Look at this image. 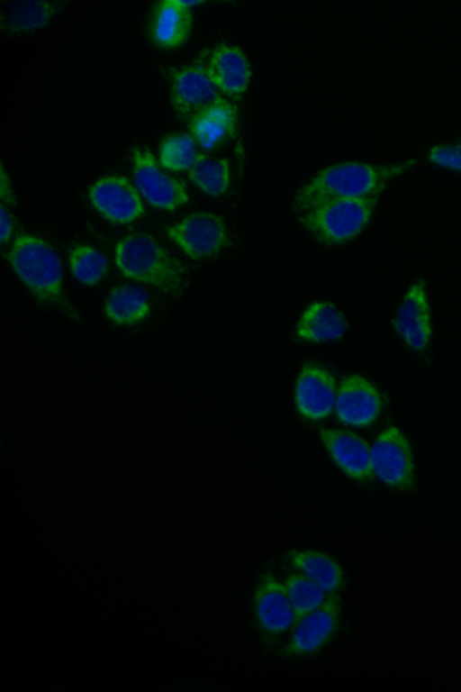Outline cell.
Instances as JSON below:
<instances>
[{
    "instance_id": "6da1fadb",
    "label": "cell",
    "mask_w": 461,
    "mask_h": 692,
    "mask_svg": "<svg viewBox=\"0 0 461 692\" xmlns=\"http://www.w3.org/2000/svg\"><path fill=\"white\" fill-rule=\"evenodd\" d=\"M415 159L390 165L343 162L321 171L296 194L294 211L300 214L339 200L380 195L387 181L406 171Z\"/></svg>"
},
{
    "instance_id": "7a4b0ae2",
    "label": "cell",
    "mask_w": 461,
    "mask_h": 692,
    "mask_svg": "<svg viewBox=\"0 0 461 692\" xmlns=\"http://www.w3.org/2000/svg\"><path fill=\"white\" fill-rule=\"evenodd\" d=\"M115 262L124 276L151 284L171 296L185 287L186 269L149 234H131L115 248Z\"/></svg>"
},
{
    "instance_id": "3957f363",
    "label": "cell",
    "mask_w": 461,
    "mask_h": 692,
    "mask_svg": "<svg viewBox=\"0 0 461 692\" xmlns=\"http://www.w3.org/2000/svg\"><path fill=\"white\" fill-rule=\"evenodd\" d=\"M9 260L40 300L59 305L72 318L78 317L63 293L60 258L50 244L34 236L20 235L14 241Z\"/></svg>"
},
{
    "instance_id": "277c9868",
    "label": "cell",
    "mask_w": 461,
    "mask_h": 692,
    "mask_svg": "<svg viewBox=\"0 0 461 692\" xmlns=\"http://www.w3.org/2000/svg\"><path fill=\"white\" fill-rule=\"evenodd\" d=\"M378 196L336 200L298 214V220L318 241L341 244L365 228Z\"/></svg>"
},
{
    "instance_id": "5b68a950",
    "label": "cell",
    "mask_w": 461,
    "mask_h": 692,
    "mask_svg": "<svg viewBox=\"0 0 461 692\" xmlns=\"http://www.w3.org/2000/svg\"><path fill=\"white\" fill-rule=\"evenodd\" d=\"M340 610L339 594L328 595L321 606L295 622L289 640L278 650V653L285 657H296L320 650L338 630Z\"/></svg>"
},
{
    "instance_id": "8992f818",
    "label": "cell",
    "mask_w": 461,
    "mask_h": 692,
    "mask_svg": "<svg viewBox=\"0 0 461 692\" xmlns=\"http://www.w3.org/2000/svg\"><path fill=\"white\" fill-rule=\"evenodd\" d=\"M133 179L140 194L158 208L174 211L188 202L183 181L167 175L158 165L155 156L147 150H133Z\"/></svg>"
},
{
    "instance_id": "52a82bcc",
    "label": "cell",
    "mask_w": 461,
    "mask_h": 692,
    "mask_svg": "<svg viewBox=\"0 0 461 692\" xmlns=\"http://www.w3.org/2000/svg\"><path fill=\"white\" fill-rule=\"evenodd\" d=\"M371 464L375 474L385 484L407 487L413 480V460L410 445L394 426L383 432L370 447Z\"/></svg>"
},
{
    "instance_id": "ba28073f",
    "label": "cell",
    "mask_w": 461,
    "mask_h": 692,
    "mask_svg": "<svg viewBox=\"0 0 461 692\" xmlns=\"http://www.w3.org/2000/svg\"><path fill=\"white\" fill-rule=\"evenodd\" d=\"M258 624L267 641H272L293 627L297 621L284 584L271 573H263L254 593Z\"/></svg>"
},
{
    "instance_id": "9c48e42d",
    "label": "cell",
    "mask_w": 461,
    "mask_h": 692,
    "mask_svg": "<svg viewBox=\"0 0 461 692\" xmlns=\"http://www.w3.org/2000/svg\"><path fill=\"white\" fill-rule=\"evenodd\" d=\"M172 102L177 114L187 121L203 110L229 103L207 76L202 61L174 74Z\"/></svg>"
},
{
    "instance_id": "30bf717a",
    "label": "cell",
    "mask_w": 461,
    "mask_h": 692,
    "mask_svg": "<svg viewBox=\"0 0 461 692\" xmlns=\"http://www.w3.org/2000/svg\"><path fill=\"white\" fill-rule=\"evenodd\" d=\"M334 407L341 422L354 426H366L372 423L380 414L382 399L370 382L358 375H350L341 380Z\"/></svg>"
},
{
    "instance_id": "8fae6325",
    "label": "cell",
    "mask_w": 461,
    "mask_h": 692,
    "mask_svg": "<svg viewBox=\"0 0 461 692\" xmlns=\"http://www.w3.org/2000/svg\"><path fill=\"white\" fill-rule=\"evenodd\" d=\"M89 196L95 207L113 223H126L144 214L140 197L126 178H101L92 186Z\"/></svg>"
},
{
    "instance_id": "7c38bea8",
    "label": "cell",
    "mask_w": 461,
    "mask_h": 692,
    "mask_svg": "<svg viewBox=\"0 0 461 692\" xmlns=\"http://www.w3.org/2000/svg\"><path fill=\"white\" fill-rule=\"evenodd\" d=\"M167 233L193 259L215 254L226 239L221 220L209 214L189 215L170 227Z\"/></svg>"
},
{
    "instance_id": "4fadbf2b",
    "label": "cell",
    "mask_w": 461,
    "mask_h": 692,
    "mask_svg": "<svg viewBox=\"0 0 461 692\" xmlns=\"http://www.w3.org/2000/svg\"><path fill=\"white\" fill-rule=\"evenodd\" d=\"M336 395L335 378L328 370L313 364L303 368L295 385V404L302 414L310 419L328 416Z\"/></svg>"
},
{
    "instance_id": "5bb4252c",
    "label": "cell",
    "mask_w": 461,
    "mask_h": 692,
    "mask_svg": "<svg viewBox=\"0 0 461 692\" xmlns=\"http://www.w3.org/2000/svg\"><path fill=\"white\" fill-rule=\"evenodd\" d=\"M395 330L409 346L421 351L431 336L429 308L422 281L414 283L406 293L393 321Z\"/></svg>"
},
{
    "instance_id": "9a60e30c",
    "label": "cell",
    "mask_w": 461,
    "mask_h": 692,
    "mask_svg": "<svg viewBox=\"0 0 461 692\" xmlns=\"http://www.w3.org/2000/svg\"><path fill=\"white\" fill-rule=\"evenodd\" d=\"M320 435L334 461L348 476L365 481L373 478L370 447L365 440L343 430L321 429Z\"/></svg>"
},
{
    "instance_id": "2e32d148",
    "label": "cell",
    "mask_w": 461,
    "mask_h": 692,
    "mask_svg": "<svg viewBox=\"0 0 461 692\" xmlns=\"http://www.w3.org/2000/svg\"><path fill=\"white\" fill-rule=\"evenodd\" d=\"M237 107L231 103L203 110L187 121L188 130L202 148L215 150L232 138L237 130Z\"/></svg>"
},
{
    "instance_id": "e0dca14e",
    "label": "cell",
    "mask_w": 461,
    "mask_h": 692,
    "mask_svg": "<svg viewBox=\"0 0 461 692\" xmlns=\"http://www.w3.org/2000/svg\"><path fill=\"white\" fill-rule=\"evenodd\" d=\"M192 14L183 1H159L153 11L149 35L154 44L162 49L176 48L187 39Z\"/></svg>"
},
{
    "instance_id": "ac0fdd59",
    "label": "cell",
    "mask_w": 461,
    "mask_h": 692,
    "mask_svg": "<svg viewBox=\"0 0 461 692\" xmlns=\"http://www.w3.org/2000/svg\"><path fill=\"white\" fill-rule=\"evenodd\" d=\"M205 71L214 85L227 95L245 91L250 77L249 65L242 50L225 44L212 50Z\"/></svg>"
},
{
    "instance_id": "d6986e66",
    "label": "cell",
    "mask_w": 461,
    "mask_h": 692,
    "mask_svg": "<svg viewBox=\"0 0 461 692\" xmlns=\"http://www.w3.org/2000/svg\"><path fill=\"white\" fill-rule=\"evenodd\" d=\"M286 560L328 595L337 593L342 587L344 576L337 560L318 551H291Z\"/></svg>"
},
{
    "instance_id": "ffe728a7",
    "label": "cell",
    "mask_w": 461,
    "mask_h": 692,
    "mask_svg": "<svg viewBox=\"0 0 461 692\" xmlns=\"http://www.w3.org/2000/svg\"><path fill=\"white\" fill-rule=\"evenodd\" d=\"M63 5L60 3L37 0L1 2L0 23L7 32H19L41 27Z\"/></svg>"
},
{
    "instance_id": "44dd1931",
    "label": "cell",
    "mask_w": 461,
    "mask_h": 692,
    "mask_svg": "<svg viewBox=\"0 0 461 692\" xmlns=\"http://www.w3.org/2000/svg\"><path fill=\"white\" fill-rule=\"evenodd\" d=\"M344 315L330 303H314L302 315L297 334L311 341H327L341 338L347 330Z\"/></svg>"
},
{
    "instance_id": "7402d4cb",
    "label": "cell",
    "mask_w": 461,
    "mask_h": 692,
    "mask_svg": "<svg viewBox=\"0 0 461 692\" xmlns=\"http://www.w3.org/2000/svg\"><path fill=\"white\" fill-rule=\"evenodd\" d=\"M147 292L140 287L124 285L113 289L105 304V314L117 324H132L149 313Z\"/></svg>"
},
{
    "instance_id": "603a6c76",
    "label": "cell",
    "mask_w": 461,
    "mask_h": 692,
    "mask_svg": "<svg viewBox=\"0 0 461 692\" xmlns=\"http://www.w3.org/2000/svg\"><path fill=\"white\" fill-rule=\"evenodd\" d=\"M188 175L191 180L205 193L219 196L223 194L229 186V162L227 159L198 153L194 164L188 170Z\"/></svg>"
},
{
    "instance_id": "cb8c5ba5",
    "label": "cell",
    "mask_w": 461,
    "mask_h": 692,
    "mask_svg": "<svg viewBox=\"0 0 461 692\" xmlns=\"http://www.w3.org/2000/svg\"><path fill=\"white\" fill-rule=\"evenodd\" d=\"M283 584L297 620L321 606L328 596L321 587L301 573L290 574Z\"/></svg>"
},
{
    "instance_id": "d4e9b609",
    "label": "cell",
    "mask_w": 461,
    "mask_h": 692,
    "mask_svg": "<svg viewBox=\"0 0 461 692\" xmlns=\"http://www.w3.org/2000/svg\"><path fill=\"white\" fill-rule=\"evenodd\" d=\"M197 154L195 140L185 133L167 136L159 147L160 164L175 171L189 170Z\"/></svg>"
},
{
    "instance_id": "484cf974",
    "label": "cell",
    "mask_w": 461,
    "mask_h": 692,
    "mask_svg": "<svg viewBox=\"0 0 461 692\" xmlns=\"http://www.w3.org/2000/svg\"><path fill=\"white\" fill-rule=\"evenodd\" d=\"M69 263L73 275L86 285H94L108 269L106 257L90 246H76L69 252Z\"/></svg>"
},
{
    "instance_id": "4316f807",
    "label": "cell",
    "mask_w": 461,
    "mask_h": 692,
    "mask_svg": "<svg viewBox=\"0 0 461 692\" xmlns=\"http://www.w3.org/2000/svg\"><path fill=\"white\" fill-rule=\"evenodd\" d=\"M431 161L461 171V141L455 144H438L429 152Z\"/></svg>"
},
{
    "instance_id": "83f0119b",
    "label": "cell",
    "mask_w": 461,
    "mask_h": 692,
    "mask_svg": "<svg viewBox=\"0 0 461 692\" xmlns=\"http://www.w3.org/2000/svg\"><path fill=\"white\" fill-rule=\"evenodd\" d=\"M1 212V241H7L12 233L13 222L8 211L2 205Z\"/></svg>"
},
{
    "instance_id": "f1b7e54d",
    "label": "cell",
    "mask_w": 461,
    "mask_h": 692,
    "mask_svg": "<svg viewBox=\"0 0 461 692\" xmlns=\"http://www.w3.org/2000/svg\"><path fill=\"white\" fill-rule=\"evenodd\" d=\"M1 198L10 205L15 204V198L13 195L7 177L4 172L3 167H1Z\"/></svg>"
}]
</instances>
